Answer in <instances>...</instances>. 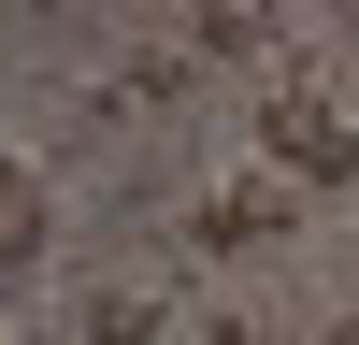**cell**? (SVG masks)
Listing matches in <instances>:
<instances>
[{"mask_svg": "<svg viewBox=\"0 0 359 345\" xmlns=\"http://www.w3.org/2000/svg\"><path fill=\"white\" fill-rule=\"evenodd\" d=\"M287 216H302V187H287V172H245V187L201 201V245H273Z\"/></svg>", "mask_w": 359, "mask_h": 345, "instance_id": "cell-2", "label": "cell"}, {"mask_svg": "<svg viewBox=\"0 0 359 345\" xmlns=\"http://www.w3.org/2000/svg\"><path fill=\"white\" fill-rule=\"evenodd\" d=\"M259 172H287V187H359V130L302 72H273V101H259Z\"/></svg>", "mask_w": 359, "mask_h": 345, "instance_id": "cell-1", "label": "cell"}, {"mask_svg": "<svg viewBox=\"0 0 359 345\" xmlns=\"http://www.w3.org/2000/svg\"><path fill=\"white\" fill-rule=\"evenodd\" d=\"M331 345H359V316H345V331H331Z\"/></svg>", "mask_w": 359, "mask_h": 345, "instance_id": "cell-6", "label": "cell"}, {"mask_svg": "<svg viewBox=\"0 0 359 345\" xmlns=\"http://www.w3.org/2000/svg\"><path fill=\"white\" fill-rule=\"evenodd\" d=\"M201 43H216V58H273V15H245V0H216V15H201Z\"/></svg>", "mask_w": 359, "mask_h": 345, "instance_id": "cell-5", "label": "cell"}, {"mask_svg": "<svg viewBox=\"0 0 359 345\" xmlns=\"http://www.w3.org/2000/svg\"><path fill=\"white\" fill-rule=\"evenodd\" d=\"M86 345H158V288H101L86 302Z\"/></svg>", "mask_w": 359, "mask_h": 345, "instance_id": "cell-4", "label": "cell"}, {"mask_svg": "<svg viewBox=\"0 0 359 345\" xmlns=\"http://www.w3.org/2000/svg\"><path fill=\"white\" fill-rule=\"evenodd\" d=\"M43 245H57V187H43L29 158H0V273H29Z\"/></svg>", "mask_w": 359, "mask_h": 345, "instance_id": "cell-3", "label": "cell"}]
</instances>
